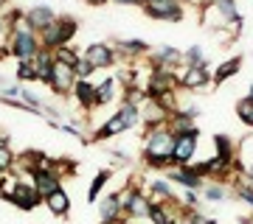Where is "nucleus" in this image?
<instances>
[{"mask_svg": "<svg viewBox=\"0 0 253 224\" xmlns=\"http://www.w3.org/2000/svg\"><path fill=\"white\" fill-rule=\"evenodd\" d=\"M169 129H172L174 134H186V132H191V129H197V126H194V118H189L186 112L177 109V112L169 115Z\"/></svg>", "mask_w": 253, "mask_h": 224, "instance_id": "obj_28", "label": "nucleus"}, {"mask_svg": "<svg viewBox=\"0 0 253 224\" xmlns=\"http://www.w3.org/2000/svg\"><path fill=\"white\" fill-rule=\"evenodd\" d=\"M3 196L9 199L14 207H20V210H34L40 202H42V196L37 193V188H34V182L31 179H14V185H11L9 191H3Z\"/></svg>", "mask_w": 253, "mask_h": 224, "instance_id": "obj_8", "label": "nucleus"}, {"mask_svg": "<svg viewBox=\"0 0 253 224\" xmlns=\"http://www.w3.org/2000/svg\"><path fill=\"white\" fill-rule=\"evenodd\" d=\"M6 45H9V54L17 59V62H34L37 54L42 51V42H40V34H34L31 28L23 23L14 31H9L6 36Z\"/></svg>", "mask_w": 253, "mask_h": 224, "instance_id": "obj_3", "label": "nucleus"}, {"mask_svg": "<svg viewBox=\"0 0 253 224\" xmlns=\"http://www.w3.org/2000/svg\"><path fill=\"white\" fill-rule=\"evenodd\" d=\"M87 6H104V3H113V0H84Z\"/></svg>", "mask_w": 253, "mask_h": 224, "instance_id": "obj_40", "label": "nucleus"}, {"mask_svg": "<svg viewBox=\"0 0 253 224\" xmlns=\"http://www.w3.org/2000/svg\"><path fill=\"white\" fill-rule=\"evenodd\" d=\"M248 179H251V182H253V162H251V165H248Z\"/></svg>", "mask_w": 253, "mask_h": 224, "instance_id": "obj_42", "label": "nucleus"}, {"mask_svg": "<svg viewBox=\"0 0 253 224\" xmlns=\"http://www.w3.org/2000/svg\"><path fill=\"white\" fill-rule=\"evenodd\" d=\"M73 101L82 112H90L96 109V84L90 79H76L73 84Z\"/></svg>", "mask_w": 253, "mask_h": 224, "instance_id": "obj_18", "label": "nucleus"}, {"mask_svg": "<svg viewBox=\"0 0 253 224\" xmlns=\"http://www.w3.org/2000/svg\"><path fill=\"white\" fill-rule=\"evenodd\" d=\"M169 124V112L158 104V101H146L144 107H141V126L144 129H155V126H163Z\"/></svg>", "mask_w": 253, "mask_h": 224, "instance_id": "obj_20", "label": "nucleus"}, {"mask_svg": "<svg viewBox=\"0 0 253 224\" xmlns=\"http://www.w3.org/2000/svg\"><path fill=\"white\" fill-rule=\"evenodd\" d=\"M177 84L189 93H200L214 84V70L208 67V62L203 64H186L180 73H177Z\"/></svg>", "mask_w": 253, "mask_h": 224, "instance_id": "obj_7", "label": "nucleus"}, {"mask_svg": "<svg viewBox=\"0 0 253 224\" xmlns=\"http://www.w3.org/2000/svg\"><path fill=\"white\" fill-rule=\"evenodd\" d=\"M149 67H169V70H177V67H183V51L174 48V45H161L158 51L149 54Z\"/></svg>", "mask_w": 253, "mask_h": 224, "instance_id": "obj_15", "label": "nucleus"}, {"mask_svg": "<svg viewBox=\"0 0 253 224\" xmlns=\"http://www.w3.org/2000/svg\"><path fill=\"white\" fill-rule=\"evenodd\" d=\"M118 6H144V0H113Z\"/></svg>", "mask_w": 253, "mask_h": 224, "instance_id": "obj_38", "label": "nucleus"}, {"mask_svg": "<svg viewBox=\"0 0 253 224\" xmlns=\"http://www.w3.org/2000/svg\"><path fill=\"white\" fill-rule=\"evenodd\" d=\"M203 62H208L203 45H189V48L183 51V64H203Z\"/></svg>", "mask_w": 253, "mask_h": 224, "instance_id": "obj_31", "label": "nucleus"}, {"mask_svg": "<svg viewBox=\"0 0 253 224\" xmlns=\"http://www.w3.org/2000/svg\"><path fill=\"white\" fill-rule=\"evenodd\" d=\"M42 205H45L48 210H51V216H56V219H65V216L71 213V196H68L65 188H56Z\"/></svg>", "mask_w": 253, "mask_h": 224, "instance_id": "obj_22", "label": "nucleus"}, {"mask_svg": "<svg viewBox=\"0 0 253 224\" xmlns=\"http://www.w3.org/2000/svg\"><path fill=\"white\" fill-rule=\"evenodd\" d=\"M14 76H17L20 84H23V81H40V70H37L34 62H17V70H14Z\"/></svg>", "mask_w": 253, "mask_h": 224, "instance_id": "obj_29", "label": "nucleus"}, {"mask_svg": "<svg viewBox=\"0 0 253 224\" xmlns=\"http://www.w3.org/2000/svg\"><path fill=\"white\" fill-rule=\"evenodd\" d=\"M3 36H9V28H6V20L0 14V45H3Z\"/></svg>", "mask_w": 253, "mask_h": 224, "instance_id": "obj_39", "label": "nucleus"}, {"mask_svg": "<svg viewBox=\"0 0 253 224\" xmlns=\"http://www.w3.org/2000/svg\"><path fill=\"white\" fill-rule=\"evenodd\" d=\"M242 62H245V59H242L239 54H234L231 59H225V62H222L217 70H214V87H222L228 79H234L236 73L242 70Z\"/></svg>", "mask_w": 253, "mask_h": 224, "instance_id": "obj_25", "label": "nucleus"}, {"mask_svg": "<svg viewBox=\"0 0 253 224\" xmlns=\"http://www.w3.org/2000/svg\"><path fill=\"white\" fill-rule=\"evenodd\" d=\"M135 126H141V107L121 101V107L93 132L90 143H107L110 137H116V134H121V132H129V129H135Z\"/></svg>", "mask_w": 253, "mask_h": 224, "instance_id": "obj_2", "label": "nucleus"}, {"mask_svg": "<svg viewBox=\"0 0 253 224\" xmlns=\"http://www.w3.org/2000/svg\"><path fill=\"white\" fill-rule=\"evenodd\" d=\"M31 182H34V188H37V193L42 196V202H45L51 193H54L56 188H62V177L56 174L51 165L48 168H40V171H34L31 174Z\"/></svg>", "mask_w": 253, "mask_h": 224, "instance_id": "obj_16", "label": "nucleus"}, {"mask_svg": "<svg viewBox=\"0 0 253 224\" xmlns=\"http://www.w3.org/2000/svg\"><path fill=\"white\" fill-rule=\"evenodd\" d=\"M180 224H191V222H189V219H183V222H180Z\"/></svg>", "mask_w": 253, "mask_h": 224, "instance_id": "obj_45", "label": "nucleus"}, {"mask_svg": "<svg viewBox=\"0 0 253 224\" xmlns=\"http://www.w3.org/2000/svg\"><path fill=\"white\" fill-rule=\"evenodd\" d=\"M121 202H124V219L126 222H141V219H149V196L141 182L129 179L121 191Z\"/></svg>", "mask_w": 253, "mask_h": 224, "instance_id": "obj_5", "label": "nucleus"}, {"mask_svg": "<svg viewBox=\"0 0 253 224\" xmlns=\"http://www.w3.org/2000/svg\"><path fill=\"white\" fill-rule=\"evenodd\" d=\"M11 6V0H0V11H6Z\"/></svg>", "mask_w": 253, "mask_h": 224, "instance_id": "obj_41", "label": "nucleus"}, {"mask_svg": "<svg viewBox=\"0 0 253 224\" xmlns=\"http://www.w3.org/2000/svg\"><path fill=\"white\" fill-rule=\"evenodd\" d=\"M82 56H84L96 70H110V67H116V62H118L116 48H113L110 42H90L84 51H82Z\"/></svg>", "mask_w": 253, "mask_h": 224, "instance_id": "obj_10", "label": "nucleus"}, {"mask_svg": "<svg viewBox=\"0 0 253 224\" xmlns=\"http://www.w3.org/2000/svg\"><path fill=\"white\" fill-rule=\"evenodd\" d=\"M141 9L149 20H158V23H180L186 17L180 0H144Z\"/></svg>", "mask_w": 253, "mask_h": 224, "instance_id": "obj_6", "label": "nucleus"}, {"mask_svg": "<svg viewBox=\"0 0 253 224\" xmlns=\"http://www.w3.org/2000/svg\"><path fill=\"white\" fill-rule=\"evenodd\" d=\"M118 79L116 76H107V79H101L99 84H96V107H107V104H113L118 96Z\"/></svg>", "mask_w": 253, "mask_h": 224, "instance_id": "obj_23", "label": "nucleus"}, {"mask_svg": "<svg viewBox=\"0 0 253 224\" xmlns=\"http://www.w3.org/2000/svg\"><path fill=\"white\" fill-rule=\"evenodd\" d=\"M110 177H113V171H110V168H101L99 174L90 179V188H87V202H90V205H96V202H99V193L104 191V185H107Z\"/></svg>", "mask_w": 253, "mask_h": 224, "instance_id": "obj_27", "label": "nucleus"}, {"mask_svg": "<svg viewBox=\"0 0 253 224\" xmlns=\"http://www.w3.org/2000/svg\"><path fill=\"white\" fill-rule=\"evenodd\" d=\"M177 199H180L183 207H200V193H197V191H183V188H180Z\"/></svg>", "mask_w": 253, "mask_h": 224, "instance_id": "obj_34", "label": "nucleus"}, {"mask_svg": "<svg viewBox=\"0 0 253 224\" xmlns=\"http://www.w3.org/2000/svg\"><path fill=\"white\" fill-rule=\"evenodd\" d=\"M3 20H6V28H9V31H14L17 26H23V23H26V9L9 6V9H6V14H3Z\"/></svg>", "mask_w": 253, "mask_h": 224, "instance_id": "obj_33", "label": "nucleus"}, {"mask_svg": "<svg viewBox=\"0 0 253 224\" xmlns=\"http://www.w3.org/2000/svg\"><path fill=\"white\" fill-rule=\"evenodd\" d=\"M73 84H76V73H73V67L54 62V67H51V73H48V84L45 87H51V93L59 96V98H68V96H73Z\"/></svg>", "mask_w": 253, "mask_h": 224, "instance_id": "obj_9", "label": "nucleus"}, {"mask_svg": "<svg viewBox=\"0 0 253 224\" xmlns=\"http://www.w3.org/2000/svg\"><path fill=\"white\" fill-rule=\"evenodd\" d=\"M211 6L225 17V23L231 28H234V36L242 34V26H245V17L242 11H239V6H236V0H211Z\"/></svg>", "mask_w": 253, "mask_h": 224, "instance_id": "obj_19", "label": "nucleus"}, {"mask_svg": "<svg viewBox=\"0 0 253 224\" xmlns=\"http://www.w3.org/2000/svg\"><path fill=\"white\" fill-rule=\"evenodd\" d=\"M239 224H253V219H239Z\"/></svg>", "mask_w": 253, "mask_h": 224, "instance_id": "obj_44", "label": "nucleus"}, {"mask_svg": "<svg viewBox=\"0 0 253 224\" xmlns=\"http://www.w3.org/2000/svg\"><path fill=\"white\" fill-rule=\"evenodd\" d=\"M197 143H200V129H191L186 134H177V143H174V157H172V168H183V165H191L194 162V154H197Z\"/></svg>", "mask_w": 253, "mask_h": 224, "instance_id": "obj_11", "label": "nucleus"}, {"mask_svg": "<svg viewBox=\"0 0 253 224\" xmlns=\"http://www.w3.org/2000/svg\"><path fill=\"white\" fill-rule=\"evenodd\" d=\"M236 118H239L245 126H251V129H253V101L248 98V96L236 101Z\"/></svg>", "mask_w": 253, "mask_h": 224, "instance_id": "obj_30", "label": "nucleus"}, {"mask_svg": "<svg viewBox=\"0 0 253 224\" xmlns=\"http://www.w3.org/2000/svg\"><path fill=\"white\" fill-rule=\"evenodd\" d=\"M180 112H186L189 118H194V121H197V115H200V107H197V104H189V107H180Z\"/></svg>", "mask_w": 253, "mask_h": 224, "instance_id": "obj_37", "label": "nucleus"}, {"mask_svg": "<svg viewBox=\"0 0 253 224\" xmlns=\"http://www.w3.org/2000/svg\"><path fill=\"white\" fill-rule=\"evenodd\" d=\"M59 17L48 3H34L31 9H26V26L34 31V34H42L48 28L54 26V20Z\"/></svg>", "mask_w": 253, "mask_h": 224, "instance_id": "obj_13", "label": "nucleus"}, {"mask_svg": "<svg viewBox=\"0 0 253 224\" xmlns=\"http://www.w3.org/2000/svg\"><path fill=\"white\" fill-rule=\"evenodd\" d=\"M124 202L121 191H113L104 199H99V224H124Z\"/></svg>", "mask_w": 253, "mask_h": 224, "instance_id": "obj_12", "label": "nucleus"}, {"mask_svg": "<svg viewBox=\"0 0 253 224\" xmlns=\"http://www.w3.org/2000/svg\"><path fill=\"white\" fill-rule=\"evenodd\" d=\"M110 160L118 162V165H129V154H126L124 149H113V152H110Z\"/></svg>", "mask_w": 253, "mask_h": 224, "instance_id": "obj_36", "label": "nucleus"}, {"mask_svg": "<svg viewBox=\"0 0 253 224\" xmlns=\"http://www.w3.org/2000/svg\"><path fill=\"white\" fill-rule=\"evenodd\" d=\"M76 31H79V20L73 17V14H59V17L54 20V26L40 34V42H42V48H45V51H51V54H54L56 48H62V45H71L73 42Z\"/></svg>", "mask_w": 253, "mask_h": 224, "instance_id": "obj_4", "label": "nucleus"}, {"mask_svg": "<svg viewBox=\"0 0 253 224\" xmlns=\"http://www.w3.org/2000/svg\"><path fill=\"white\" fill-rule=\"evenodd\" d=\"M17 168V154L9 146H0V174H11Z\"/></svg>", "mask_w": 253, "mask_h": 224, "instance_id": "obj_32", "label": "nucleus"}, {"mask_svg": "<svg viewBox=\"0 0 253 224\" xmlns=\"http://www.w3.org/2000/svg\"><path fill=\"white\" fill-rule=\"evenodd\" d=\"M234 191H231V185L228 182H206L203 185V191H200V196H203V202H211V205H219V202H225L228 196H231Z\"/></svg>", "mask_w": 253, "mask_h": 224, "instance_id": "obj_24", "label": "nucleus"}, {"mask_svg": "<svg viewBox=\"0 0 253 224\" xmlns=\"http://www.w3.org/2000/svg\"><path fill=\"white\" fill-rule=\"evenodd\" d=\"M248 98L253 101V81H251V87H248Z\"/></svg>", "mask_w": 253, "mask_h": 224, "instance_id": "obj_43", "label": "nucleus"}, {"mask_svg": "<svg viewBox=\"0 0 253 224\" xmlns=\"http://www.w3.org/2000/svg\"><path fill=\"white\" fill-rule=\"evenodd\" d=\"M116 54L118 59H126V62H135V59H141V56H149L152 54V48H149V42L146 39H118L116 45Z\"/></svg>", "mask_w": 253, "mask_h": 224, "instance_id": "obj_17", "label": "nucleus"}, {"mask_svg": "<svg viewBox=\"0 0 253 224\" xmlns=\"http://www.w3.org/2000/svg\"><path fill=\"white\" fill-rule=\"evenodd\" d=\"M73 73H76V79H90L93 73H96V67H93V64L87 62V59H84V56H82V59H79V64L73 67Z\"/></svg>", "mask_w": 253, "mask_h": 224, "instance_id": "obj_35", "label": "nucleus"}, {"mask_svg": "<svg viewBox=\"0 0 253 224\" xmlns=\"http://www.w3.org/2000/svg\"><path fill=\"white\" fill-rule=\"evenodd\" d=\"M166 174V179L172 182V185H177V188L183 191H203V185H206V179L197 177L194 171H191V165H183V168H169V171H163Z\"/></svg>", "mask_w": 253, "mask_h": 224, "instance_id": "obj_14", "label": "nucleus"}, {"mask_svg": "<svg viewBox=\"0 0 253 224\" xmlns=\"http://www.w3.org/2000/svg\"><path fill=\"white\" fill-rule=\"evenodd\" d=\"M79 59H82V51L76 48V45H62V48H56L54 51V62L68 64V67H76Z\"/></svg>", "mask_w": 253, "mask_h": 224, "instance_id": "obj_26", "label": "nucleus"}, {"mask_svg": "<svg viewBox=\"0 0 253 224\" xmlns=\"http://www.w3.org/2000/svg\"><path fill=\"white\" fill-rule=\"evenodd\" d=\"M174 143L177 134L169 129V124L155 126V129H144V149H141V162L152 171H169L174 165Z\"/></svg>", "mask_w": 253, "mask_h": 224, "instance_id": "obj_1", "label": "nucleus"}, {"mask_svg": "<svg viewBox=\"0 0 253 224\" xmlns=\"http://www.w3.org/2000/svg\"><path fill=\"white\" fill-rule=\"evenodd\" d=\"M214 149H217V154H214V157H219V160L228 162V165H234V162L239 160V152H236L234 137H231V134H225V132L214 134Z\"/></svg>", "mask_w": 253, "mask_h": 224, "instance_id": "obj_21", "label": "nucleus"}]
</instances>
